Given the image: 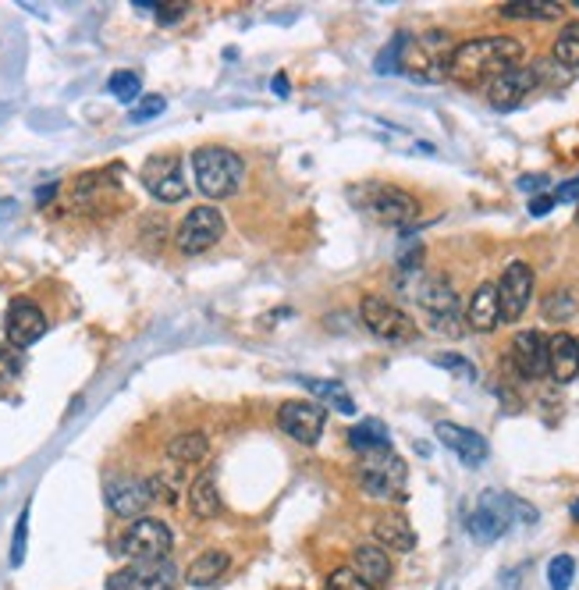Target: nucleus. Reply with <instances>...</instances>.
Listing matches in <instances>:
<instances>
[{
  "label": "nucleus",
  "instance_id": "nucleus-41",
  "mask_svg": "<svg viewBox=\"0 0 579 590\" xmlns=\"http://www.w3.org/2000/svg\"><path fill=\"white\" fill-rule=\"evenodd\" d=\"M555 203H579V175L569 178V182H562V185H558Z\"/></svg>",
  "mask_w": 579,
  "mask_h": 590
},
{
  "label": "nucleus",
  "instance_id": "nucleus-20",
  "mask_svg": "<svg viewBox=\"0 0 579 590\" xmlns=\"http://www.w3.org/2000/svg\"><path fill=\"white\" fill-rule=\"evenodd\" d=\"M548 374L558 384L576 381V374H579V338L565 335V331L548 338Z\"/></svg>",
  "mask_w": 579,
  "mask_h": 590
},
{
  "label": "nucleus",
  "instance_id": "nucleus-33",
  "mask_svg": "<svg viewBox=\"0 0 579 590\" xmlns=\"http://www.w3.org/2000/svg\"><path fill=\"white\" fill-rule=\"evenodd\" d=\"M25 548H29V505L22 509L18 527H15V537H11V566H15V569L25 562Z\"/></svg>",
  "mask_w": 579,
  "mask_h": 590
},
{
  "label": "nucleus",
  "instance_id": "nucleus-21",
  "mask_svg": "<svg viewBox=\"0 0 579 590\" xmlns=\"http://www.w3.org/2000/svg\"><path fill=\"white\" fill-rule=\"evenodd\" d=\"M466 328L469 331H480V335H491V331L501 324V306H498V288L491 281H484L480 288L473 292V299L466 306Z\"/></svg>",
  "mask_w": 579,
  "mask_h": 590
},
{
  "label": "nucleus",
  "instance_id": "nucleus-28",
  "mask_svg": "<svg viewBox=\"0 0 579 590\" xmlns=\"http://www.w3.org/2000/svg\"><path fill=\"white\" fill-rule=\"evenodd\" d=\"M228 566H231V559L224 555V551H203V555L189 566L185 580L192 587H214L228 573Z\"/></svg>",
  "mask_w": 579,
  "mask_h": 590
},
{
  "label": "nucleus",
  "instance_id": "nucleus-16",
  "mask_svg": "<svg viewBox=\"0 0 579 590\" xmlns=\"http://www.w3.org/2000/svg\"><path fill=\"white\" fill-rule=\"evenodd\" d=\"M533 89H537V72L519 64V68L498 75V79L487 86V104H491L494 111H516Z\"/></svg>",
  "mask_w": 579,
  "mask_h": 590
},
{
  "label": "nucleus",
  "instance_id": "nucleus-8",
  "mask_svg": "<svg viewBox=\"0 0 579 590\" xmlns=\"http://www.w3.org/2000/svg\"><path fill=\"white\" fill-rule=\"evenodd\" d=\"M512 520H516V498L501 495V491H487V495H480V502H476V509L469 512L466 527L473 534V541L491 544L498 537L509 534Z\"/></svg>",
  "mask_w": 579,
  "mask_h": 590
},
{
  "label": "nucleus",
  "instance_id": "nucleus-47",
  "mask_svg": "<svg viewBox=\"0 0 579 590\" xmlns=\"http://www.w3.org/2000/svg\"><path fill=\"white\" fill-rule=\"evenodd\" d=\"M576 225H579V210H576Z\"/></svg>",
  "mask_w": 579,
  "mask_h": 590
},
{
  "label": "nucleus",
  "instance_id": "nucleus-12",
  "mask_svg": "<svg viewBox=\"0 0 579 590\" xmlns=\"http://www.w3.org/2000/svg\"><path fill=\"white\" fill-rule=\"evenodd\" d=\"M494 288H498L501 320H509V324H512V320H519L526 313V306H530V299H533V271H530V264L512 260Z\"/></svg>",
  "mask_w": 579,
  "mask_h": 590
},
{
  "label": "nucleus",
  "instance_id": "nucleus-11",
  "mask_svg": "<svg viewBox=\"0 0 579 590\" xmlns=\"http://www.w3.org/2000/svg\"><path fill=\"white\" fill-rule=\"evenodd\" d=\"M139 175H143V185L150 189L153 200L178 203V200L189 196V182L182 175V157H175V153H157V157H150Z\"/></svg>",
  "mask_w": 579,
  "mask_h": 590
},
{
  "label": "nucleus",
  "instance_id": "nucleus-22",
  "mask_svg": "<svg viewBox=\"0 0 579 590\" xmlns=\"http://www.w3.org/2000/svg\"><path fill=\"white\" fill-rule=\"evenodd\" d=\"M352 569L363 576V580L373 590L391 580V559H388V551H384L381 544H359L352 551Z\"/></svg>",
  "mask_w": 579,
  "mask_h": 590
},
{
  "label": "nucleus",
  "instance_id": "nucleus-26",
  "mask_svg": "<svg viewBox=\"0 0 579 590\" xmlns=\"http://www.w3.org/2000/svg\"><path fill=\"white\" fill-rule=\"evenodd\" d=\"M299 384L306 392H313L320 402H327L331 409H338L342 416H352L356 413V399L349 395V388L338 381H313V377H299Z\"/></svg>",
  "mask_w": 579,
  "mask_h": 590
},
{
  "label": "nucleus",
  "instance_id": "nucleus-37",
  "mask_svg": "<svg viewBox=\"0 0 579 590\" xmlns=\"http://www.w3.org/2000/svg\"><path fill=\"white\" fill-rule=\"evenodd\" d=\"M402 40H406V33H398L395 40L377 54V72H381V75L398 72V54H402Z\"/></svg>",
  "mask_w": 579,
  "mask_h": 590
},
{
  "label": "nucleus",
  "instance_id": "nucleus-30",
  "mask_svg": "<svg viewBox=\"0 0 579 590\" xmlns=\"http://www.w3.org/2000/svg\"><path fill=\"white\" fill-rule=\"evenodd\" d=\"M107 89L114 100H121V104H139V97H143V82H139L136 72H114L107 79Z\"/></svg>",
  "mask_w": 579,
  "mask_h": 590
},
{
  "label": "nucleus",
  "instance_id": "nucleus-17",
  "mask_svg": "<svg viewBox=\"0 0 579 590\" xmlns=\"http://www.w3.org/2000/svg\"><path fill=\"white\" fill-rule=\"evenodd\" d=\"M437 441L445 448H452V452L462 459V466H484L487 456H491V448H487V438L484 434H476L469 427H462V423H452V420H441L437 423Z\"/></svg>",
  "mask_w": 579,
  "mask_h": 590
},
{
  "label": "nucleus",
  "instance_id": "nucleus-27",
  "mask_svg": "<svg viewBox=\"0 0 579 590\" xmlns=\"http://www.w3.org/2000/svg\"><path fill=\"white\" fill-rule=\"evenodd\" d=\"M501 15L519 22H555L565 15V4H555V0H512V4L501 8Z\"/></svg>",
  "mask_w": 579,
  "mask_h": 590
},
{
  "label": "nucleus",
  "instance_id": "nucleus-45",
  "mask_svg": "<svg viewBox=\"0 0 579 590\" xmlns=\"http://www.w3.org/2000/svg\"><path fill=\"white\" fill-rule=\"evenodd\" d=\"M274 89H278V97H288V79H285V75H278V79H274Z\"/></svg>",
  "mask_w": 579,
  "mask_h": 590
},
{
  "label": "nucleus",
  "instance_id": "nucleus-23",
  "mask_svg": "<svg viewBox=\"0 0 579 590\" xmlns=\"http://www.w3.org/2000/svg\"><path fill=\"white\" fill-rule=\"evenodd\" d=\"M373 537H377L381 548H391V551H413L416 548V530L413 523L406 516H398V512H388V516H381L373 523Z\"/></svg>",
  "mask_w": 579,
  "mask_h": 590
},
{
  "label": "nucleus",
  "instance_id": "nucleus-13",
  "mask_svg": "<svg viewBox=\"0 0 579 590\" xmlns=\"http://www.w3.org/2000/svg\"><path fill=\"white\" fill-rule=\"evenodd\" d=\"M178 569L167 559L160 562H132L128 569L114 573L107 580V590H175Z\"/></svg>",
  "mask_w": 579,
  "mask_h": 590
},
{
  "label": "nucleus",
  "instance_id": "nucleus-4",
  "mask_svg": "<svg viewBox=\"0 0 579 590\" xmlns=\"http://www.w3.org/2000/svg\"><path fill=\"white\" fill-rule=\"evenodd\" d=\"M416 303H420L423 317H427V324L437 331V335L459 338L462 331H466L459 292L448 285L445 278H423L420 288H416Z\"/></svg>",
  "mask_w": 579,
  "mask_h": 590
},
{
  "label": "nucleus",
  "instance_id": "nucleus-48",
  "mask_svg": "<svg viewBox=\"0 0 579 590\" xmlns=\"http://www.w3.org/2000/svg\"><path fill=\"white\" fill-rule=\"evenodd\" d=\"M576 8H579V0H576Z\"/></svg>",
  "mask_w": 579,
  "mask_h": 590
},
{
  "label": "nucleus",
  "instance_id": "nucleus-29",
  "mask_svg": "<svg viewBox=\"0 0 579 590\" xmlns=\"http://www.w3.org/2000/svg\"><path fill=\"white\" fill-rule=\"evenodd\" d=\"M349 445L363 456L366 452H384V448H391V434L381 420H359L356 427L349 431Z\"/></svg>",
  "mask_w": 579,
  "mask_h": 590
},
{
  "label": "nucleus",
  "instance_id": "nucleus-2",
  "mask_svg": "<svg viewBox=\"0 0 579 590\" xmlns=\"http://www.w3.org/2000/svg\"><path fill=\"white\" fill-rule=\"evenodd\" d=\"M349 196L359 210L388 228H409L420 217V203L413 192L388 185V182H363V185H356Z\"/></svg>",
  "mask_w": 579,
  "mask_h": 590
},
{
  "label": "nucleus",
  "instance_id": "nucleus-3",
  "mask_svg": "<svg viewBox=\"0 0 579 590\" xmlns=\"http://www.w3.org/2000/svg\"><path fill=\"white\" fill-rule=\"evenodd\" d=\"M192 175L207 200H228L246 178V161L224 146H200L192 153Z\"/></svg>",
  "mask_w": 579,
  "mask_h": 590
},
{
  "label": "nucleus",
  "instance_id": "nucleus-25",
  "mask_svg": "<svg viewBox=\"0 0 579 590\" xmlns=\"http://www.w3.org/2000/svg\"><path fill=\"white\" fill-rule=\"evenodd\" d=\"M167 459H175V463H207L210 459V441L203 431H182L178 438H171V445H167Z\"/></svg>",
  "mask_w": 579,
  "mask_h": 590
},
{
  "label": "nucleus",
  "instance_id": "nucleus-19",
  "mask_svg": "<svg viewBox=\"0 0 579 590\" xmlns=\"http://www.w3.org/2000/svg\"><path fill=\"white\" fill-rule=\"evenodd\" d=\"M150 502H153L150 480H111L107 484V505H111L114 516H125V520L139 516L143 520Z\"/></svg>",
  "mask_w": 579,
  "mask_h": 590
},
{
  "label": "nucleus",
  "instance_id": "nucleus-7",
  "mask_svg": "<svg viewBox=\"0 0 579 590\" xmlns=\"http://www.w3.org/2000/svg\"><path fill=\"white\" fill-rule=\"evenodd\" d=\"M171 548H175V537L167 530V523L150 520V516L132 520V527L118 537V551L132 562H160L171 555Z\"/></svg>",
  "mask_w": 579,
  "mask_h": 590
},
{
  "label": "nucleus",
  "instance_id": "nucleus-15",
  "mask_svg": "<svg viewBox=\"0 0 579 590\" xmlns=\"http://www.w3.org/2000/svg\"><path fill=\"white\" fill-rule=\"evenodd\" d=\"M4 331H8L11 349H29V345H36L47 335V317L33 299H15L8 306Z\"/></svg>",
  "mask_w": 579,
  "mask_h": 590
},
{
  "label": "nucleus",
  "instance_id": "nucleus-6",
  "mask_svg": "<svg viewBox=\"0 0 579 590\" xmlns=\"http://www.w3.org/2000/svg\"><path fill=\"white\" fill-rule=\"evenodd\" d=\"M406 463L402 456H395L391 448L384 452H366L356 466V480L363 487V495L370 498H395L406 484Z\"/></svg>",
  "mask_w": 579,
  "mask_h": 590
},
{
  "label": "nucleus",
  "instance_id": "nucleus-32",
  "mask_svg": "<svg viewBox=\"0 0 579 590\" xmlns=\"http://www.w3.org/2000/svg\"><path fill=\"white\" fill-rule=\"evenodd\" d=\"M576 580V559L572 555H555L548 562V583L551 590H569Z\"/></svg>",
  "mask_w": 579,
  "mask_h": 590
},
{
  "label": "nucleus",
  "instance_id": "nucleus-44",
  "mask_svg": "<svg viewBox=\"0 0 579 590\" xmlns=\"http://www.w3.org/2000/svg\"><path fill=\"white\" fill-rule=\"evenodd\" d=\"M18 210V203L15 200H0V221H4V217H11Z\"/></svg>",
  "mask_w": 579,
  "mask_h": 590
},
{
  "label": "nucleus",
  "instance_id": "nucleus-42",
  "mask_svg": "<svg viewBox=\"0 0 579 590\" xmlns=\"http://www.w3.org/2000/svg\"><path fill=\"white\" fill-rule=\"evenodd\" d=\"M555 210V196H533L530 200V214L533 217H544V214H551Z\"/></svg>",
  "mask_w": 579,
  "mask_h": 590
},
{
  "label": "nucleus",
  "instance_id": "nucleus-10",
  "mask_svg": "<svg viewBox=\"0 0 579 590\" xmlns=\"http://www.w3.org/2000/svg\"><path fill=\"white\" fill-rule=\"evenodd\" d=\"M359 317L370 328V335H377L381 342H413L416 338V324L406 310H398L395 303L381 299V295H366L359 303Z\"/></svg>",
  "mask_w": 579,
  "mask_h": 590
},
{
  "label": "nucleus",
  "instance_id": "nucleus-9",
  "mask_svg": "<svg viewBox=\"0 0 579 590\" xmlns=\"http://www.w3.org/2000/svg\"><path fill=\"white\" fill-rule=\"evenodd\" d=\"M224 239V217L217 207H196V210H189L182 217V225H178V232H175V246L182 256H200V253H207L214 249L217 242Z\"/></svg>",
  "mask_w": 579,
  "mask_h": 590
},
{
  "label": "nucleus",
  "instance_id": "nucleus-31",
  "mask_svg": "<svg viewBox=\"0 0 579 590\" xmlns=\"http://www.w3.org/2000/svg\"><path fill=\"white\" fill-rule=\"evenodd\" d=\"M555 61L565 68H579V22H569L555 40Z\"/></svg>",
  "mask_w": 579,
  "mask_h": 590
},
{
  "label": "nucleus",
  "instance_id": "nucleus-34",
  "mask_svg": "<svg viewBox=\"0 0 579 590\" xmlns=\"http://www.w3.org/2000/svg\"><path fill=\"white\" fill-rule=\"evenodd\" d=\"M167 107V100L164 97H139V104H132V114H128V121H136V125H143V121H153V118H160Z\"/></svg>",
  "mask_w": 579,
  "mask_h": 590
},
{
  "label": "nucleus",
  "instance_id": "nucleus-14",
  "mask_svg": "<svg viewBox=\"0 0 579 590\" xmlns=\"http://www.w3.org/2000/svg\"><path fill=\"white\" fill-rule=\"evenodd\" d=\"M278 423L292 441L317 445L320 434H324L327 413H324V406H320V402H285V406H281V413H278Z\"/></svg>",
  "mask_w": 579,
  "mask_h": 590
},
{
  "label": "nucleus",
  "instance_id": "nucleus-43",
  "mask_svg": "<svg viewBox=\"0 0 579 590\" xmlns=\"http://www.w3.org/2000/svg\"><path fill=\"white\" fill-rule=\"evenodd\" d=\"M548 185V178L544 175H533V178H519V189L523 192H537V189H544Z\"/></svg>",
  "mask_w": 579,
  "mask_h": 590
},
{
  "label": "nucleus",
  "instance_id": "nucleus-38",
  "mask_svg": "<svg viewBox=\"0 0 579 590\" xmlns=\"http://www.w3.org/2000/svg\"><path fill=\"white\" fill-rule=\"evenodd\" d=\"M18 370H22V356L18 349H0V381H11V377H18Z\"/></svg>",
  "mask_w": 579,
  "mask_h": 590
},
{
  "label": "nucleus",
  "instance_id": "nucleus-40",
  "mask_svg": "<svg viewBox=\"0 0 579 590\" xmlns=\"http://www.w3.org/2000/svg\"><path fill=\"white\" fill-rule=\"evenodd\" d=\"M185 11H189V4H185V0H175V4H171V8H164V4H157V18H160L164 25H171V22H178V18H182V15H185Z\"/></svg>",
  "mask_w": 579,
  "mask_h": 590
},
{
  "label": "nucleus",
  "instance_id": "nucleus-5",
  "mask_svg": "<svg viewBox=\"0 0 579 590\" xmlns=\"http://www.w3.org/2000/svg\"><path fill=\"white\" fill-rule=\"evenodd\" d=\"M452 40L448 33L434 29L423 36H406L402 54H398V72H409L416 79H445L448 57H452Z\"/></svg>",
  "mask_w": 579,
  "mask_h": 590
},
{
  "label": "nucleus",
  "instance_id": "nucleus-46",
  "mask_svg": "<svg viewBox=\"0 0 579 590\" xmlns=\"http://www.w3.org/2000/svg\"><path fill=\"white\" fill-rule=\"evenodd\" d=\"M572 520L579 523V498H576V502H572Z\"/></svg>",
  "mask_w": 579,
  "mask_h": 590
},
{
  "label": "nucleus",
  "instance_id": "nucleus-36",
  "mask_svg": "<svg viewBox=\"0 0 579 590\" xmlns=\"http://www.w3.org/2000/svg\"><path fill=\"white\" fill-rule=\"evenodd\" d=\"M327 590H373V587H370L352 566H342V569H334V573H331Z\"/></svg>",
  "mask_w": 579,
  "mask_h": 590
},
{
  "label": "nucleus",
  "instance_id": "nucleus-35",
  "mask_svg": "<svg viewBox=\"0 0 579 590\" xmlns=\"http://www.w3.org/2000/svg\"><path fill=\"white\" fill-rule=\"evenodd\" d=\"M434 367H445V370H452V374H459V377H466V381H473L476 377V367L469 363L466 356H459V352H437L434 359H430Z\"/></svg>",
  "mask_w": 579,
  "mask_h": 590
},
{
  "label": "nucleus",
  "instance_id": "nucleus-39",
  "mask_svg": "<svg viewBox=\"0 0 579 590\" xmlns=\"http://www.w3.org/2000/svg\"><path fill=\"white\" fill-rule=\"evenodd\" d=\"M544 310H548V317L551 320H565V317H572V310H576V303L569 299V295H551V299H548V306H544Z\"/></svg>",
  "mask_w": 579,
  "mask_h": 590
},
{
  "label": "nucleus",
  "instance_id": "nucleus-1",
  "mask_svg": "<svg viewBox=\"0 0 579 590\" xmlns=\"http://www.w3.org/2000/svg\"><path fill=\"white\" fill-rule=\"evenodd\" d=\"M523 43L516 36H480V40H466L452 50L445 68V79H452L459 86H491L498 75H505L523 64Z\"/></svg>",
  "mask_w": 579,
  "mask_h": 590
},
{
  "label": "nucleus",
  "instance_id": "nucleus-18",
  "mask_svg": "<svg viewBox=\"0 0 579 590\" xmlns=\"http://www.w3.org/2000/svg\"><path fill=\"white\" fill-rule=\"evenodd\" d=\"M512 363L526 381H540L548 374V338L540 331H519L512 338Z\"/></svg>",
  "mask_w": 579,
  "mask_h": 590
},
{
  "label": "nucleus",
  "instance_id": "nucleus-24",
  "mask_svg": "<svg viewBox=\"0 0 579 590\" xmlns=\"http://www.w3.org/2000/svg\"><path fill=\"white\" fill-rule=\"evenodd\" d=\"M189 509L196 520L221 516V495H217V473L203 470L196 480L189 484Z\"/></svg>",
  "mask_w": 579,
  "mask_h": 590
}]
</instances>
